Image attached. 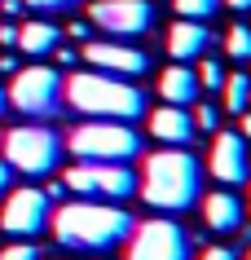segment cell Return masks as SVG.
<instances>
[{
    "mask_svg": "<svg viewBox=\"0 0 251 260\" xmlns=\"http://www.w3.org/2000/svg\"><path fill=\"white\" fill-rule=\"evenodd\" d=\"M128 234H132V216L115 203L80 199V203H62L53 212V238L70 251H111Z\"/></svg>",
    "mask_w": 251,
    "mask_h": 260,
    "instance_id": "6da1fadb",
    "label": "cell"
},
{
    "mask_svg": "<svg viewBox=\"0 0 251 260\" xmlns=\"http://www.w3.org/2000/svg\"><path fill=\"white\" fill-rule=\"evenodd\" d=\"M198 194H203V168H198L194 154L172 146V150H159V154L146 159L141 199L154 212H185V207H194Z\"/></svg>",
    "mask_w": 251,
    "mask_h": 260,
    "instance_id": "7a4b0ae2",
    "label": "cell"
},
{
    "mask_svg": "<svg viewBox=\"0 0 251 260\" xmlns=\"http://www.w3.org/2000/svg\"><path fill=\"white\" fill-rule=\"evenodd\" d=\"M66 102L70 110H80L88 119H137L141 110H146V93H141L137 84H124L106 75V71H80V75H70L66 80Z\"/></svg>",
    "mask_w": 251,
    "mask_h": 260,
    "instance_id": "3957f363",
    "label": "cell"
},
{
    "mask_svg": "<svg viewBox=\"0 0 251 260\" xmlns=\"http://www.w3.org/2000/svg\"><path fill=\"white\" fill-rule=\"evenodd\" d=\"M62 150H70L84 164H128L141 150V137L119 119H88L66 137Z\"/></svg>",
    "mask_w": 251,
    "mask_h": 260,
    "instance_id": "277c9868",
    "label": "cell"
},
{
    "mask_svg": "<svg viewBox=\"0 0 251 260\" xmlns=\"http://www.w3.org/2000/svg\"><path fill=\"white\" fill-rule=\"evenodd\" d=\"M57 159H62V141H57V133H49V128L27 123V128H14V133L5 137V164L14 168V172L49 177L57 168Z\"/></svg>",
    "mask_w": 251,
    "mask_h": 260,
    "instance_id": "5b68a950",
    "label": "cell"
},
{
    "mask_svg": "<svg viewBox=\"0 0 251 260\" xmlns=\"http://www.w3.org/2000/svg\"><path fill=\"white\" fill-rule=\"evenodd\" d=\"M9 106L18 115H31V119H49L57 115V102H62V71L57 67H27L14 71V88H9Z\"/></svg>",
    "mask_w": 251,
    "mask_h": 260,
    "instance_id": "8992f818",
    "label": "cell"
},
{
    "mask_svg": "<svg viewBox=\"0 0 251 260\" xmlns=\"http://www.w3.org/2000/svg\"><path fill=\"white\" fill-rule=\"evenodd\" d=\"M62 185H66L70 194H80V199H97V203H119V199H128V194L137 190V177L128 172L124 164H75L62 177Z\"/></svg>",
    "mask_w": 251,
    "mask_h": 260,
    "instance_id": "52a82bcc",
    "label": "cell"
},
{
    "mask_svg": "<svg viewBox=\"0 0 251 260\" xmlns=\"http://www.w3.org/2000/svg\"><path fill=\"white\" fill-rule=\"evenodd\" d=\"M128 260H190V238L176 220H146L128 234Z\"/></svg>",
    "mask_w": 251,
    "mask_h": 260,
    "instance_id": "ba28073f",
    "label": "cell"
},
{
    "mask_svg": "<svg viewBox=\"0 0 251 260\" xmlns=\"http://www.w3.org/2000/svg\"><path fill=\"white\" fill-rule=\"evenodd\" d=\"M88 18H93V27H101L115 40H132L154 27V5L150 0H93Z\"/></svg>",
    "mask_w": 251,
    "mask_h": 260,
    "instance_id": "9c48e42d",
    "label": "cell"
},
{
    "mask_svg": "<svg viewBox=\"0 0 251 260\" xmlns=\"http://www.w3.org/2000/svg\"><path fill=\"white\" fill-rule=\"evenodd\" d=\"M0 230L14 238H35L49 230V199L44 190H9L5 212H0Z\"/></svg>",
    "mask_w": 251,
    "mask_h": 260,
    "instance_id": "30bf717a",
    "label": "cell"
},
{
    "mask_svg": "<svg viewBox=\"0 0 251 260\" xmlns=\"http://www.w3.org/2000/svg\"><path fill=\"white\" fill-rule=\"evenodd\" d=\"M211 177L225 181V190L247 185V177H251V154H247L242 133H216V141H211Z\"/></svg>",
    "mask_w": 251,
    "mask_h": 260,
    "instance_id": "8fae6325",
    "label": "cell"
},
{
    "mask_svg": "<svg viewBox=\"0 0 251 260\" xmlns=\"http://www.w3.org/2000/svg\"><path fill=\"white\" fill-rule=\"evenodd\" d=\"M84 57H88V67L106 71V75H141L150 67V57L124 40H84Z\"/></svg>",
    "mask_w": 251,
    "mask_h": 260,
    "instance_id": "7c38bea8",
    "label": "cell"
},
{
    "mask_svg": "<svg viewBox=\"0 0 251 260\" xmlns=\"http://www.w3.org/2000/svg\"><path fill=\"white\" fill-rule=\"evenodd\" d=\"M198 75H194V62H176V67H167L159 75V97H163L167 106H194L198 102Z\"/></svg>",
    "mask_w": 251,
    "mask_h": 260,
    "instance_id": "4fadbf2b",
    "label": "cell"
},
{
    "mask_svg": "<svg viewBox=\"0 0 251 260\" xmlns=\"http://www.w3.org/2000/svg\"><path fill=\"white\" fill-rule=\"evenodd\" d=\"M203 216H207V230H216V234H238V230H242L247 207L234 199V190H216V194L203 199Z\"/></svg>",
    "mask_w": 251,
    "mask_h": 260,
    "instance_id": "5bb4252c",
    "label": "cell"
},
{
    "mask_svg": "<svg viewBox=\"0 0 251 260\" xmlns=\"http://www.w3.org/2000/svg\"><path fill=\"white\" fill-rule=\"evenodd\" d=\"M150 133L163 141V146H185V141L194 137V115L185 106H167L163 102V110L150 115Z\"/></svg>",
    "mask_w": 251,
    "mask_h": 260,
    "instance_id": "9a60e30c",
    "label": "cell"
},
{
    "mask_svg": "<svg viewBox=\"0 0 251 260\" xmlns=\"http://www.w3.org/2000/svg\"><path fill=\"white\" fill-rule=\"evenodd\" d=\"M211 44V31L203 27V22H190V18H181L176 27L167 31V53L176 57V62H194V57L207 53Z\"/></svg>",
    "mask_w": 251,
    "mask_h": 260,
    "instance_id": "2e32d148",
    "label": "cell"
},
{
    "mask_svg": "<svg viewBox=\"0 0 251 260\" xmlns=\"http://www.w3.org/2000/svg\"><path fill=\"white\" fill-rule=\"evenodd\" d=\"M57 40H62V31H57L53 22H44V18H40V22H22V27H18V49H22L27 57L53 53Z\"/></svg>",
    "mask_w": 251,
    "mask_h": 260,
    "instance_id": "e0dca14e",
    "label": "cell"
},
{
    "mask_svg": "<svg viewBox=\"0 0 251 260\" xmlns=\"http://www.w3.org/2000/svg\"><path fill=\"white\" fill-rule=\"evenodd\" d=\"M221 102L229 115H242V110L251 106V75H242V71H229L221 84Z\"/></svg>",
    "mask_w": 251,
    "mask_h": 260,
    "instance_id": "ac0fdd59",
    "label": "cell"
},
{
    "mask_svg": "<svg viewBox=\"0 0 251 260\" xmlns=\"http://www.w3.org/2000/svg\"><path fill=\"white\" fill-rule=\"evenodd\" d=\"M225 53L234 57V62H251V27H229V36H225Z\"/></svg>",
    "mask_w": 251,
    "mask_h": 260,
    "instance_id": "d6986e66",
    "label": "cell"
},
{
    "mask_svg": "<svg viewBox=\"0 0 251 260\" xmlns=\"http://www.w3.org/2000/svg\"><path fill=\"white\" fill-rule=\"evenodd\" d=\"M176 5V14L190 18V22H207L216 9H221V0H172Z\"/></svg>",
    "mask_w": 251,
    "mask_h": 260,
    "instance_id": "ffe728a7",
    "label": "cell"
},
{
    "mask_svg": "<svg viewBox=\"0 0 251 260\" xmlns=\"http://www.w3.org/2000/svg\"><path fill=\"white\" fill-rule=\"evenodd\" d=\"M194 75H198V88H221V84H225V67H221V62H211V57L198 62Z\"/></svg>",
    "mask_w": 251,
    "mask_h": 260,
    "instance_id": "44dd1931",
    "label": "cell"
},
{
    "mask_svg": "<svg viewBox=\"0 0 251 260\" xmlns=\"http://www.w3.org/2000/svg\"><path fill=\"white\" fill-rule=\"evenodd\" d=\"M194 128H203V133H216V128H221V106L198 102V106H194Z\"/></svg>",
    "mask_w": 251,
    "mask_h": 260,
    "instance_id": "7402d4cb",
    "label": "cell"
},
{
    "mask_svg": "<svg viewBox=\"0 0 251 260\" xmlns=\"http://www.w3.org/2000/svg\"><path fill=\"white\" fill-rule=\"evenodd\" d=\"M0 260H40V247H31L27 238H18V243L0 247Z\"/></svg>",
    "mask_w": 251,
    "mask_h": 260,
    "instance_id": "603a6c76",
    "label": "cell"
},
{
    "mask_svg": "<svg viewBox=\"0 0 251 260\" xmlns=\"http://www.w3.org/2000/svg\"><path fill=\"white\" fill-rule=\"evenodd\" d=\"M27 9H35V14H66V9H75L80 0H22Z\"/></svg>",
    "mask_w": 251,
    "mask_h": 260,
    "instance_id": "cb8c5ba5",
    "label": "cell"
},
{
    "mask_svg": "<svg viewBox=\"0 0 251 260\" xmlns=\"http://www.w3.org/2000/svg\"><path fill=\"white\" fill-rule=\"evenodd\" d=\"M238 256H242V251H234V247H207L198 260H238Z\"/></svg>",
    "mask_w": 251,
    "mask_h": 260,
    "instance_id": "d4e9b609",
    "label": "cell"
},
{
    "mask_svg": "<svg viewBox=\"0 0 251 260\" xmlns=\"http://www.w3.org/2000/svg\"><path fill=\"white\" fill-rule=\"evenodd\" d=\"M0 44H5V49H18V27L0 22Z\"/></svg>",
    "mask_w": 251,
    "mask_h": 260,
    "instance_id": "484cf974",
    "label": "cell"
},
{
    "mask_svg": "<svg viewBox=\"0 0 251 260\" xmlns=\"http://www.w3.org/2000/svg\"><path fill=\"white\" fill-rule=\"evenodd\" d=\"M9 185H14V168L0 159V194H9Z\"/></svg>",
    "mask_w": 251,
    "mask_h": 260,
    "instance_id": "4316f807",
    "label": "cell"
},
{
    "mask_svg": "<svg viewBox=\"0 0 251 260\" xmlns=\"http://www.w3.org/2000/svg\"><path fill=\"white\" fill-rule=\"evenodd\" d=\"M53 57H57V67H75V49H62V44H57Z\"/></svg>",
    "mask_w": 251,
    "mask_h": 260,
    "instance_id": "83f0119b",
    "label": "cell"
},
{
    "mask_svg": "<svg viewBox=\"0 0 251 260\" xmlns=\"http://www.w3.org/2000/svg\"><path fill=\"white\" fill-rule=\"evenodd\" d=\"M0 9H5V18H18L27 5H22V0H0Z\"/></svg>",
    "mask_w": 251,
    "mask_h": 260,
    "instance_id": "f1b7e54d",
    "label": "cell"
},
{
    "mask_svg": "<svg viewBox=\"0 0 251 260\" xmlns=\"http://www.w3.org/2000/svg\"><path fill=\"white\" fill-rule=\"evenodd\" d=\"M62 194H66V185H62V181H49V185H44V199H49V203H53V199H62Z\"/></svg>",
    "mask_w": 251,
    "mask_h": 260,
    "instance_id": "f546056e",
    "label": "cell"
},
{
    "mask_svg": "<svg viewBox=\"0 0 251 260\" xmlns=\"http://www.w3.org/2000/svg\"><path fill=\"white\" fill-rule=\"evenodd\" d=\"M66 36H70V40H88V22H70Z\"/></svg>",
    "mask_w": 251,
    "mask_h": 260,
    "instance_id": "4dcf8cb0",
    "label": "cell"
},
{
    "mask_svg": "<svg viewBox=\"0 0 251 260\" xmlns=\"http://www.w3.org/2000/svg\"><path fill=\"white\" fill-rule=\"evenodd\" d=\"M238 133H242V141L251 146V110H242V128H238Z\"/></svg>",
    "mask_w": 251,
    "mask_h": 260,
    "instance_id": "1f68e13d",
    "label": "cell"
},
{
    "mask_svg": "<svg viewBox=\"0 0 251 260\" xmlns=\"http://www.w3.org/2000/svg\"><path fill=\"white\" fill-rule=\"evenodd\" d=\"M229 9H242V14H247V9H251V0H229Z\"/></svg>",
    "mask_w": 251,
    "mask_h": 260,
    "instance_id": "d6a6232c",
    "label": "cell"
},
{
    "mask_svg": "<svg viewBox=\"0 0 251 260\" xmlns=\"http://www.w3.org/2000/svg\"><path fill=\"white\" fill-rule=\"evenodd\" d=\"M5 106H9V97H5V88H0V115H5Z\"/></svg>",
    "mask_w": 251,
    "mask_h": 260,
    "instance_id": "836d02e7",
    "label": "cell"
},
{
    "mask_svg": "<svg viewBox=\"0 0 251 260\" xmlns=\"http://www.w3.org/2000/svg\"><path fill=\"white\" fill-rule=\"evenodd\" d=\"M238 260H251V251H242V256H238Z\"/></svg>",
    "mask_w": 251,
    "mask_h": 260,
    "instance_id": "e575fe53",
    "label": "cell"
},
{
    "mask_svg": "<svg viewBox=\"0 0 251 260\" xmlns=\"http://www.w3.org/2000/svg\"><path fill=\"white\" fill-rule=\"evenodd\" d=\"M247 216H251V199H247Z\"/></svg>",
    "mask_w": 251,
    "mask_h": 260,
    "instance_id": "d590c367",
    "label": "cell"
},
{
    "mask_svg": "<svg viewBox=\"0 0 251 260\" xmlns=\"http://www.w3.org/2000/svg\"><path fill=\"white\" fill-rule=\"evenodd\" d=\"M247 110H251V106H247Z\"/></svg>",
    "mask_w": 251,
    "mask_h": 260,
    "instance_id": "8d00e7d4",
    "label": "cell"
}]
</instances>
